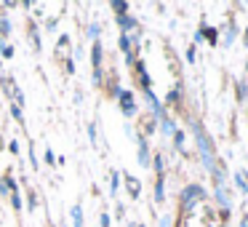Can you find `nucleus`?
<instances>
[{"instance_id": "nucleus-1", "label": "nucleus", "mask_w": 248, "mask_h": 227, "mask_svg": "<svg viewBox=\"0 0 248 227\" xmlns=\"http://www.w3.org/2000/svg\"><path fill=\"white\" fill-rule=\"evenodd\" d=\"M0 83H3V91H6L8 97L14 99V102H16V107H19V104H24V94L19 91V86H16V83H14V78L3 75V81H0Z\"/></svg>"}, {"instance_id": "nucleus-2", "label": "nucleus", "mask_w": 248, "mask_h": 227, "mask_svg": "<svg viewBox=\"0 0 248 227\" xmlns=\"http://www.w3.org/2000/svg\"><path fill=\"white\" fill-rule=\"evenodd\" d=\"M120 107H123V115H128V118L136 113V102L131 91H120Z\"/></svg>"}, {"instance_id": "nucleus-3", "label": "nucleus", "mask_w": 248, "mask_h": 227, "mask_svg": "<svg viewBox=\"0 0 248 227\" xmlns=\"http://www.w3.org/2000/svg\"><path fill=\"white\" fill-rule=\"evenodd\" d=\"M195 198H203V190H200L198 184H192V187H187V190H184V195H182V203H184V206H187V209H189Z\"/></svg>"}, {"instance_id": "nucleus-4", "label": "nucleus", "mask_w": 248, "mask_h": 227, "mask_svg": "<svg viewBox=\"0 0 248 227\" xmlns=\"http://www.w3.org/2000/svg\"><path fill=\"white\" fill-rule=\"evenodd\" d=\"M118 24L123 30H131V27H136V19H131V16H125V14H123V16H118Z\"/></svg>"}, {"instance_id": "nucleus-5", "label": "nucleus", "mask_w": 248, "mask_h": 227, "mask_svg": "<svg viewBox=\"0 0 248 227\" xmlns=\"http://www.w3.org/2000/svg\"><path fill=\"white\" fill-rule=\"evenodd\" d=\"M139 161H141V166H150V155H147V145H144V142H139Z\"/></svg>"}, {"instance_id": "nucleus-6", "label": "nucleus", "mask_w": 248, "mask_h": 227, "mask_svg": "<svg viewBox=\"0 0 248 227\" xmlns=\"http://www.w3.org/2000/svg\"><path fill=\"white\" fill-rule=\"evenodd\" d=\"M125 182H128V190H131V195L136 198V195H139V182H136L134 177H125Z\"/></svg>"}, {"instance_id": "nucleus-7", "label": "nucleus", "mask_w": 248, "mask_h": 227, "mask_svg": "<svg viewBox=\"0 0 248 227\" xmlns=\"http://www.w3.org/2000/svg\"><path fill=\"white\" fill-rule=\"evenodd\" d=\"M72 219H75V227L83 225V211H80V206H75V209H72Z\"/></svg>"}, {"instance_id": "nucleus-8", "label": "nucleus", "mask_w": 248, "mask_h": 227, "mask_svg": "<svg viewBox=\"0 0 248 227\" xmlns=\"http://www.w3.org/2000/svg\"><path fill=\"white\" fill-rule=\"evenodd\" d=\"M112 8L118 11V16H123V14L128 11V3H120V0H115V3H112Z\"/></svg>"}, {"instance_id": "nucleus-9", "label": "nucleus", "mask_w": 248, "mask_h": 227, "mask_svg": "<svg viewBox=\"0 0 248 227\" xmlns=\"http://www.w3.org/2000/svg\"><path fill=\"white\" fill-rule=\"evenodd\" d=\"M99 62H102V46H99V43H93V65L99 67Z\"/></svg>"}, {"instance_id": "nucleus-10", "label": "nucleus", "mask_w": 248, "mask_h": 227, "mask_svg": "<svg viewBox=\"0 0 248 227\" xmlns=\"http://www.w3.org/2000/svg\"><path fill=\"white\" fill-rule=\"evenodd\" d=\"M11 32V24H8V19H0V35H8Z\"/></svg>"}, {"instance_id": "nucleus-11", "label": "nucleus", "mask_w": 248, "mask_h": 227, "mask_svg": "<svg viewBox=\"0 0 248 227\" xmlns=\"http://www.w3.org/2000/svg\"><path fill=\"white\" fill-rule=\"evenodd\" d=\"M120 49H123V51H131V38H128V35H123V38H120Z\"/></svg>"}, {"instance_id": "nucleus-12", "label": "nucleus", "mask_w": 248, "mask_h": 227, "mask_svg": "<svg viewBox=\"0 0 248 227\" xmlns=\"http://www.w3.org/2000/svg\"><path fill=\"white\" fill-rule=\"evenodd\" d=\"M173 139H176V147H179V150H184V134H182V131H176V134H173Z\"/></svg>"}, {"instance_id": "nucleus-13", "label": "nucleus", "mask_w": 248, "mask_h": 227, "mask_svg": "<svg viewBox=\"0 0 248 227\" xmlns=\"http://www.w3.org/2000/svg\"><path fill=\"white\" fill-rule=\"evenodd\" d=\"M11 203H14V209H22V198H19V193L11 195Z\"/></svg>"}, {"instance_id": "nucleus-14", "label": "nucleus", "mask_w": 248, "mask_h": 227, "mask_svg": "<svg viewBox=\"0 0 248 227\" xmlns=\"http://www.w3.org/2000/svg\"><path fill=\"white\" fill-rule=\"evenodd\" d=\"M155 198H157V200H163V182H157V184H155Z\"/></svg>"}, {"instance_id": "nucleus-15", "label": "nucleus", "mask_w": 248, "mask_h": 227, "mask_svg": "<svg viewBox=\"0 0 248 227\" xmlns=\"http://www.w3.org/2000/svg\"><path fill=\"white\" fill-rule=\"evenodd\" d=\"M88 35H91V38H99V24H91V27H88Z\"/></svg>"}, {"instance_id": "nucleus-16", "label": "nucleus", "mask_w": 248, "mask_h": 227, "mask_svg": "<svg viewBox=\"0 0 248 227\" xmlns=\"http://www.w3.org/2000/svg\"><path fill=\"white\" fill-rule=\"evenodd\" d=\"M205 35H208L211 43H216V30H205Z\"/></svg>"}, {"instance_id": "nucleus-17", "label": "nucleus", "mask_w": 248, "mask_h": 227, "mask_svg": "<svg viewBox=\"0 0 248 227\" xmlns=\"http://www.w3.org/2000/svg\"><path fill=\"white\" fill-rule=\"evenodd\" d=\"M0 51H3V56H6V59L14 54V49H11V46H6V49H0Z\"/></svg>"}, {"instance_id": "nucleus-18", "label": "nucleus", "mask_w": 248, "mask_h": 227, "mask_svg": "<svg viewBox=\"0 0 248 227\" xmlns=\"http://www.w3.org/2000/svg\"><path fill=\"white\" fill-rule=\"evenodd\" d=\"M102 227H109V216L107 214H102Z\"/></svg>"}, {"instance_id": "nucleus-19", "label": "nucleus", "mask_w": 248, "mask_h": 227, "mask_svg": "<svg viewBox=\"0 0 248 227\" xmlns=\"http://www.w3.org/2000/svg\"><path fill=\"white\" fill-rule=\"evenodd\" d=\"M240 227H248V216H243V222H240Z\"/></svg>"}, {"instance_id": "nucleus-20", "label": "nucleus", "mask_w": 248, "mask_h": 227, "mask_svg": "<svg viewBox=\"0 0 248 227\" xmlns=\"http://www.w3.org/2000/svg\"><path fill=\"white\" fill-rule=\"evenodd\" d=\"M168 225H171V219H163V225H160V227H168Z\"/></svg>"}, {"instance_id": "nucleus-21", "label": "nucleus", "mask_w": 248, "mask_h": 227, "mask_svg": "<svg viewBox=\"0 0 248 227\" xmlns=\"http://www.w3.org/2000/svg\"><path fill=\"white\" fill-rule=\"evenodd\" d=\"M246 40H248V35H246Z\"/></svg>"}]
</instances>
